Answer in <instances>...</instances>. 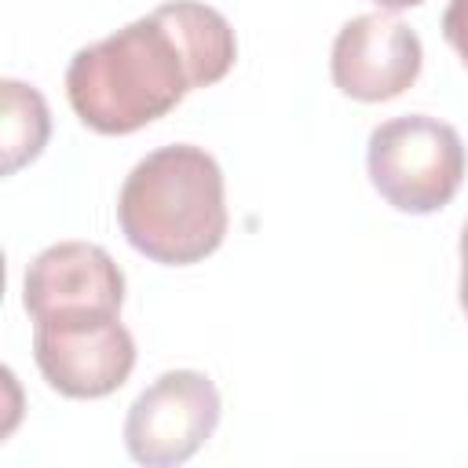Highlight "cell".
Segmentation results:
<instances>
[{"label": "cell", "mask_w": 468, "mask_h": 468, "mask_svg": "<svg viewBox=\"0 0 468 468\" xmlns=\"http://www.w3.org/2000/svg\"><path fill=\"white\" fill-rule=\"evenodd\" d=\"M238 58L230 22L197 0H168L117 33L80 48L66 66V99L84 128L132 135L219 84Z\"/></svg>", "instance_id": "obj_1"}, {"label": "cell", "mask_w": 468, "mask_h": 468, "mask_svg": "<svg viewBox=\"0 0 468 468\" xmlns=\"http://www.w3.org/2000/svg\"><path fill=\"white\" fill-rule=\"evenodd\" d=\"M117 223L135 252L165 267H190L227 238V190L219 161L172 143L146 154L117 194Z\"/></svg>", "instance_id": "obj_2"}, {"label": "cell", "mask_w": 468, "mask_h": 468, "mask_svg": "<svg viewBox=\"0 0 468 468\" xmlns=\"http://www.w3.org/2000/svg\"><path fill=\"white\" fill-rule=\"evenodd\" d=\"M366 168L373 190L410 216L439 212L464 183V143L453 124L406 113L377 124L366 146Z\"/></svg>", "instance_id": "obj_3"}, {"label": "cell", "mask_w": 468, "mask_h": 468, "mask_svg": "<svg viewBox=\"0 0 468 468\" xmlns=\"http://www.w3.org/2000/svg\"><path fill=\"white\" fill-rule=\"evenodd\" d=\"M40 377L66 399H106L135 369V340L121 311H77L33 322Z\"/></svg>", "instance_id": "obj_4"}, {"label": "cell", "mask_w": 468, "mask_h": 468, "mask_svg": "<svg viewBox=\"0 0 468 468\" xmlns=\"http://www.w3.org/2000/svg\"><path fill=\"white\" fill-rule=\"evenodd\" d=\"M223 413L219 388L201 369H168L139 399L124 417V450L135 464L172 468L190 461L216 431Z\"/></svg>", "instance_id": "obj_5"}, {"label": "cell", "mask_w": 468, "mask_h": 468, "mask_svg": "<svg viewBox=\"0 0 468 468\" xmlns=\"http://www.w3.org/2000/svg\"><path fill=\"white\" fill-rule=\"evenodd\" d=\"M424 66V44L417 29L388 11L355 15L340 26L329 55L333 84L358 102L399 99Z\"/></svg>", "instance_id": "obj_6"}, {"label": "cell", "mask_w": 468, "mask_h": 468, "mask_svg": "<svg viewBox=\"0 0 468 468\" xmlns=\"http://www.w3.org/2000/svg\"><path fill=\"white\" fill-rule=\"evenodd\" d=\"M124 274L102 245L58 241L33 256L22 278V307L33 322L77 311H121Z\"/></svg>", "instance_id": "obj_7"}, {"label": "cell", "mask_w": 468, "mask_h": 468, "mask_svg": "<svg viewBox=\"0 0 468 468\" xmlns=\"http://www.w3.org/2000/svg\"><path fill=\"white\" fill-rule=\"evenodd\" d=\"M0 99H4V128H0L4 176H15L22 165L44 154L48 135H51V113H48L44 95L33 84L15 80V77L0 84Z\"/></svg>", "instance_id": "obj_8"}, {"label": "cell", "mask_w": 468, "mask_h": 468, "mask_svg": "<svg viewBox=\"0 0 468 468\" xmlns=\"http://www.w3.org/2000/svg\"><path fill=\"white\" fill-rule=\"evenodd\" d=\"M442 37L468 66V0H450V7L442 11Z\"/></svg>", "instance_id": "obj_9"}, {"label": "cell", "mask_w": 468, "mask_h": 468, "mask_svg": "<svg viewBox=\"0 0 468 468\" xmlns=\"http://www.w3.org/2000/svg\"><path fill=\"white\" fill-rule=\"evenodd\" d=\"M461 282H457V296H461V311L468 314V219H464V230H461Z\"/></svg>", "instance_id": "obj_10"}, {"label": "cell", "mask_w": 468, "mask_h": 468, "mask_svg": "<svg viewBox=\"0 0 468 468\" xmlns=\"http://www.w3.org/2000/svg\"><path fill=\"white\" fill-rule=\"evenodd\" d=\"M373 4H380L384 11H402V7H417V4H424V0H373Z\"/></svg>", "instance_id": "obj_11"}]
</instances>
